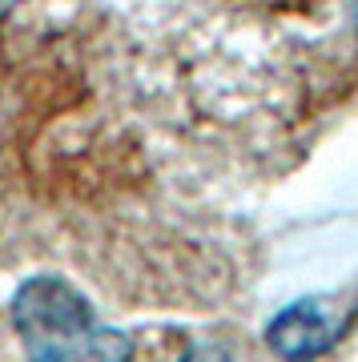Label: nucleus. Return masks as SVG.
<instances>
[{"mask_svg": "<svg viewBox=\"0 0 358 362\" xmlns=\"http://www.w3.org/2000/svg\"><path fill=\"white\" fill-rule=\"evenodd\" d=\"M13 326L28 354H64L73 362H129L133 342L93 322L89 298L57 274L28 278L13 294Z\"/></svg>", "mask_w": 358, "mask_h": 362, "instance_id": "obj_1", "label": "nucleus"}, {"mask_svg": "<svg viewBox=\"0 0 358 362\" xmlns=\"http://www.w3.org/2000/svg\"><path fill=\"white\" fill-rule=\"evenodd\" d=\"M346 330V310H338L334 298H302L266 326V342L270 350L286 362H310L326 354V350L342 338Z\"/></svg>", "mask_w": 358, "mask_h": 362, "instance_id": "obj_2", "label": "nucleus"}, {"mask_svg": "<svg viewBox=\"0 0 358 362\" xmlns=\"http://www.w3.org/2000/svg\"><path fill=\"white\" fill-rule=\"evenodd\" d=\"M181 362H233V350L221 342H197L181 354Z\"/></svg>", "mask_w": 358, "mask_h": 362, "instance_id": "obj_3", "label": "nucleus"}, {"mask_svg": "<svg viewBox=\"0 0 358 362\" xmlns=\"http://www.w3.org/2000/svg\"><path fill=\"white\" fill-rule=\"evenodd\" d=\"M28 362H73V358H64V354H49V350H45V354H28Z\"/></svg>", "mask_w": 358, "mask_h": 362, "instance_id": "obj_4", "label": "nucleus"}, {"mask_svg": "<svg viewBox=\"0 0 358 362\" xmlns=\"http://www.w3.org/2000/svg\"><path fill=\"white\" fill-rule=\"evenodd\" d=\"M350 21H354V33H358V0H350Z\"/></svg>", "mask_w": 358, "mask_h": 362, "instance_id": "obj_5", "label": "nucleus"}, {"mask_svg": "<svg viewBox=\"0 0 358 362\" xmlns=\"http://www.w3.org/2000/svg\"><path fill=\"white\" fill-rule=\"evenodd\" d=\"M13 8V0H0V13H8Z\"/></svg>", "mask_w": 358, "mask_h": 362, "instance_id": "obj_6", "label": "nucleus"}]
</instances>
